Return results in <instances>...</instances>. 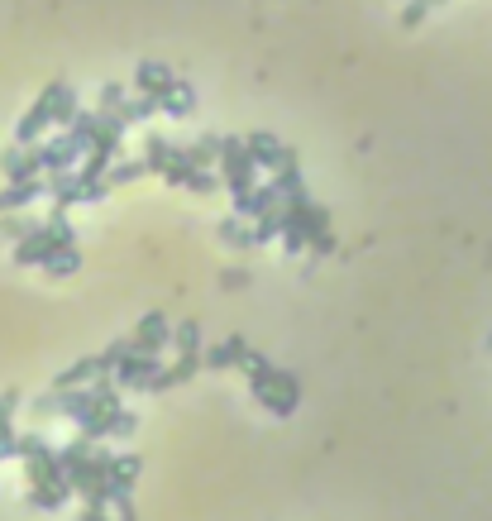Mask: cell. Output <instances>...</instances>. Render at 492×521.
I'll use <instances>...</instances> for the list:
<instances>
[{"mask_svg":"<svg viewBox=\"0 0 492 521\" xmlns=\"http://www.w3.org/2000/svg\"><path fill=\"white\" fill-rule=\"evenodd\" d=\"M278 239H282V249H287V254H306V249H311V244H306V230H301L292 216L282 220V235Z\"/></svg>","mask_w":492,"mask_h":521,"instance_id":"obj_35","label":"cell"},{"mask_svg":"<svg viewBox=\"0 0 492 521\" xmlns=\"http://www.w3.org/2000/svg\"><path fill=\"white\" fill-rule=\"evenodd\" d=\"M244 144H249V158L258 163V173H273L282 163V153H287V144H282L273 130H254V134H244Z\"/></svg>","mask_w":492,"mask_h":521,"instance_id":"obj_16","label":"cell"},{"mask_svg":"<svg viewBox=\"0 0 492 521\" xmlns=\"http://www.w3.org/2000/svg\"><path fill=\"white\" fill-rule=\"evenodd\" d=\"M24 402H20V392L10 388V392H0V426H5V421H15V412H20Z\"/></svg>","mask_w":492,"mask_h":521,"instance_id":"obj_40","label":"cell"},{"mask_svg":"<svg viewBox=\"0 0 492 521\" xmlns=\"http://www.w3.org/2000/svg\"><path fill=\"white\" fill-rule=\"evenodd\" d=\"M101 130H106V115H101V110H77V120L67 125V134L82 144V153L91 149L96 139H101Z\"/></svg>","mask_w":492,"mask_h":521,"instance_id":"obj_22","label":"cell"},{"mask_svg":"<svg viewBox=\"0 0 492 521\" xmlns=\"http://www.w3.org/2000/svg\"><path fill=\"white\" fill-rule=\"evenodd\" d=\"M172 349H177V354H206V349H201V321H196V316L172 330Z\"/></svg>","mask_w":492,"mask_h":521,"instance_id":"obj_29","label":"cell"},{"mask_svg":"<svg viewBox=\"0 0 492 521\" xmlns=\"http://www.w3.org/2000/svg\"><path fill=\"white\" fill-rule=\"evenodd\" d=\"M158 106H163V115H172V120H187V115H196V87L177 77V82L163 91V101H158Z\"/></svg>","mask_w":492,"mask_h":521,"instance_id":"obj_21","label":"cell"},{"mask_svg":"<svg viewBox=\"0 0 492 521\" xmlns=\"http://www.w3.org/2000/svg\"><path fill=\"white\" fill-rule=\"evenodd\" d=\"M43 192H48V177H34V182H5L0 211H24V206H34Z\"/></svg>","mask_w":492,"mask_h":521,"instance_id":"obj_20","label":"cell"},{"mask_svg":"<svg viewBox=\"0 0 492 521\" xmlns=\"http://www.w3.org/2000/svg\"><path fill=\"white\" fill-rule=\"evenodd\" d=\"M206 369V354H177L168 369H158L149 378V392H172V388H182V383H192L196 373Z\"/></svg>","mask_w":492,"mask_h":521,"instance_id":"obj_10","label":"cell"},{"mask_svg":"<svg viewBox=\"0 0 492 521\" xmlns=\"http://www.w3.org/2000/svg\"><path fill=\"white\" fill-rule=\"evenodd\" d=\"M273 373H278V364L268 359V354H258V349H249V364H244V378H249V388H254V397L268 383H273Z\"/></svg>","mask_w":492,"mask_h":521,"instance_id":"obj_25","label":"cell"},{"mask_svg":"<svg viewBox=\"0 0 492 521\" xmlns=\"http://www.w3.org/2000/svg\"><path fill=\"white\" fill-rule=\"evenodd\" d=\"M0 168H5V182H34V177H43L39 144H15V149H5L0 153Z\"/></svg>","mask_w":492,"mask_h":521,"instance_id":"obj_8","label":"cell"},{"mask_svg":"<svg viewBox=\"0 0 492 521\" xmlns=\"http://www.w3.org/2000/svg\"><path fill=\"white\" fill-rule=\"evenodd\" d=\"M287 216L306 230V244H311V254H316V259H325V254H335V249H340V239H335V230H330V211H325L321 201H311L306 187L287 192Z\"/></svg>","mask_w":492,"mask_h":521,"instance_id":"obj_1","label":"cell"},{"mask_svg":"<svg viewBox=\"0 0 492 521\" xmlns=\"http://www.w3.org/2000/svg\"><path fill=\"white\" fill-rule=\"evenodd\" d=\"M67 498H72V483H67V478L43 483V488H29V507H34V512H58Z\"/></svg>","mask_w":492,"mask_h":521,"instance_id":"obj_23","label":"cell"},{"mask_svg":"<svg viewBox=\"0 0 492 521\" xmlns=\"http://www.w3.org/2000/svg\"><path fill=\"white\" fill-rule=\"evenodd\" d=\"M29 416H34V421H58V416H63V397H58V388L53 392H43V397H34V402H29Z\"/></svg>","mask_w":492,"mask_h":521,"instance_id":"obj_33","label":"cell"},{"mask_svg":"<svg viewBox=\"0 0 492 521\" xmlns=\"http://www.w3.org/2000/svg\"><path fill=\"white\" fill-rule=\"evenodd\" d=\"M39 230V220L34 216H20V211H0V239L5 244H20L24 235H34Z\"/></svg>","mask_w":492,"mask_h":521,"instance_id":"obj_26","label":"cell"},{"mask_svg":"<svg viewBox=\"0 0 492 521\" xmlns=\"http://www.w3.org/2000/svg\"><path fill=\"white\" fill-rule=\"evenodd\" d=\"M220 287H230V292H235V287H249V268H225V273H220Z\"/></svg>","mask_w":492,"mask_h":521,"instance_id":"obj_41","label":"cell"},{"mask_svg":"<svg viewBox=\"0 0 492 521\" xmlns=\"http://www.w3.org/2000/svg\"><path fill=\"white\" fill-rule=\"evenodd\" d=\"M77 521H110V502L106 498H86V507L77 512Z\"/></svg>","mask_w":492,"mask_h":521,"instance_id":"obj_39","label":"cell"},{"mask_svg":"<svg viewBox=\"0 0 492 521\" xmlns=\"http://www.w3.org/2000/svg\"><path fill=\"white\" fill-rule=\"evenodd\" d=\"M149 115H158V101H153V96H125V106H120V120H125V125H139V120H149Z\"/></svg>","mask_w":492,"mask_h":521,"instance_id":"obj_32","label":"cell"},{"mask_svg":"<svg viewBox=\"0 0 492 521\" xmlns=\"http://www.w3.org/2000/svg\"><path fill=\"white\" fill-rule=\"evenodd\" d=\"M215 187H225V182H220V173H211V168H196L192 182H187V192H196V196H211Z\"/></svg>","mask_w":492,"mask_h":521,"instance_id":"obj_36","label":"cell"},{"mask_svg":"<svg viewBox=\"0 0 492 521\" xmlns=\"http://www.w3.org/2000/svg\"><path fill=\"white\" fill-rule=\"evenodd\" d=\"M77 268H82V244H67V249H58V254L48 259L43 273H53V278H72Z\"/></svg>","mask_w":492,"mask_h":521,"instance_id":"obj_28","label":"cell"},{"mask_svg":"<svg viewBox=\"0 0 492 521\" xmlns=\"http://www.w3.org/2000/svg\"><path fill=\"white\" fill-rule=\"evenodd\" d=\"M144 474V459L139 455H110L106 464V498H120V493H134V483Z\"/></svg>","mask_w":492,"mask_h":521,"instance_id":"obj_14","label":"cell"},{"mask_svg":"<svg viewBox=\"0 0 492 521\" xmlns=\"http://www.w3.org/2000/svg\"><path fill=\"white\" fill-rule=\"evenodd\" d=\"M430 10H435V0H407V10H402V24H407V29H416V24L426 20Z\"/></svg>","mask_w":492,"mask_h":521,"instance_id":"obj_37","label":"cell"},{"mask_svg":"<svg viewBox=\"0 0 492 521\" xmlns=\"http://www.w3.org/2000/svg\"><path fill=\"white\" fill-rule=\"evenodd\" d=\"M172 82H177V77H172V67H163V63H139L134 67V87H139V96H153V101H163V91L172 87ZM163 110V106H158Z\"/></svg>","mask_w":492,"mask_h":521,"instance_id":"obj_18","label":"cell"},{"mask_svg":"<svg viewBox=\"0 0 492 521\" xmlns=\"http://www.w3.org/2000/svg\"><path fill=\"white\" fill-rule=\"evenodd\" d=\"M144 163H149V173H153V177H163L168 187H187V182H192V173H196V163L187 158V149H177V144L158 139V134H149Z\"/></svg>","mask_w":492,"mask_h":521,"instance_id":"obj_3","label":"cell"},{"mask_svg":"<svg viewBox=\"0 0 492 521\" xmlns=\"http://www.w3.org/2000/svg\"><path fill=\"white\" fill-rule=\"evenodd\" d=\"M144 173H149V163H144V158H120V163H110L106 182H110V187H129L134 177H144Z\"/></svg>","mask_w":492,"mask_h":521,"instance_id":"obj_30","label":"cell"},{"mask_svg":"<svg viewBox=\"0 0 492 521\" xmlns=\"http://www.w3.org/2000/svg\"><path fill=\"white\" fill-rule=\"evenodd\" d=\"M488 349H492V335H488Z\"/></svg>","mask_w":492,"mask_h":521,"instance_id":"obj_43","label":"cell"},{"mask_svg":"<svg viewBox=\"0 0 492 521\" xmlns=\"http://www.w3.org/2000/svg\"><path fill=\"white\" fill-rule=\"evenodd\" d=\"M134 431H139V416L129 407H106V412H96L91 421L77 426V435H86V440H110V435H134Z\"/></svg>","mask_w":492,"mask_h":521,"instance_id":"obj_5","label":"cell"},{"mask_svg":"<svg viewBox=\"0 0 492 521\" xmlns=\"http://www.w3.org/2000/svg\"><path fill=\"white\" fill-rule=\"evenodd\" d=\"M110 507L120 512V521H139V512H134V498H129V493H120V498H110Z\"/></svg>","mask_w":492,"mask_h":521,"instance_id":"obj_42","label":"cell"},{"mask_svg":"<svg viewBox=\"0 0 492 521\" xmlns=\"http://www.w3.org/2000/svg\"><path fill=\"white\" fill-rule=\"evenodd\" d=\"M220 244H230V249H254L258 235H254V225H244V216H225L220 220Z\"/></svg>","mask_w":492,"mask_h":521,"instance_id":"obj_24","label":"cell"},{"mask_svg":"<svg viewBox=\"0 0 492 521\" xmlns=\"http://www.w3.org/2000/svg\"><path fill=\"white\" fill-rule=\"evenodd\" d=\"M24 464V478H29V488H43V483H58V478H67V469H63V450L58 445H48L43 440L39 450L29 459H20Z\"/></svg>","mask_w":492,"mask_h":521,"instance_id":"obj_7","label":"cell"},{"mask_svg":"<svg viewBox=\"0 0 492 521\" xmlns=\"http://www.w3.org/2000/svg\"><path fill=\"white\" fill-rule=\"evenodd\" d=\"M249 364V340L244 335H230V340H220L215 349H206V369L225 373V369H244Z\"/></svg>","mask_w":492,"mask_h":521,"instance_id":"obj_17","label":"cell"},{"mask_svg":"<svg viewBox=\"0 0 492 521\" xmlns=\"http://www.w3.org/2000/svg\"><path fill=\"white\" fill-rule=\"evenodd\" d=\"M58 249H63V244L48 235V230H43V220H39V230H34V235H24L20 244H15V263H20V268H48V259H53Z\"/></svg>","mask_w":492,"mask_h":521,"instance_id":"obj_13","label":"cell"},{"mask_svg":"<svg viewBox=\"0 0 492 521\" xmlns=\"http://www.w3.org/2000/svg\"><path fill=\"white\" fill-rule=\"evenodd\" d=\"M172 345V326L163 311H149L139 326H134V349H144V354H163Z\"/></svg>","mask_w":492,"mask_h":521,"instance_id":"obj_15","label":"cell"},{"mask_svg":"<svg viewBox=\"0 0 492 521\" xmlns=\"http://www.w3.org/2000/svg\"><path fill=\"white\" fill-rule=\"evenodd\" d=\"M101 373H110L106 354H86V359H77L72 369H63L58 378H53V388H82V383H96Z\"/></svg>","mask_w":492,"mask_h":521,"instance_id":"obj_19","label":"cell"},{"mask_svg":"<svg viewBox=\"0 0 492 521\" xmlns=\"http://www.w3.org/2000/svg\"><path fill=\"white\" fill-rule=\"evenodd\" d=\"M86 192H91V182H86L77 168H67V173H48V196H53V211L86 206Z\"/></svg>","mask_w":492,"mask_h":521,"instance_id":"obj_9","label":"cell"},{"mask_svg":"<svg viewBox=\"0 0 492 521\" xmlns=\"http://www.w3.org/2000/svg\"><path fill=\"white\" fill-rule=\"evenodd\" d=\"M53 101H58V82L43 91L34 106L24 110V120L15 125V144H39L43 139V130H53Z\"/></svg>","mask_w":492,"mask_h":521,"instance_id":"obj_6","label":"cell"},{"mask_svg":"<svg viewBox=\"0 0 492 521\" xmlns=\"http://www.w3.org/2000/svg\"><path fill=\"white\" fill-rule=\"evenodd\" d=\"M163 369V359L158 354H144V349H134L129 359H120V369H115V383L120 388H139V392H149V378Z\"/></svg>","mask_w":492,"mask_h":521,"instance_id":"obj_12","label":"cell"},{"mask_svg":"<svg viewBox=\"0 0 492 521\" xmlns=\"http://www.w3.org/2000/svg\"><path fill=\"white\" fill-rule=\"evenodd\" d=\"M258 402H263L273 416H292L301 407V378L292 369H278L273 373V383L258 392Z\"/></svg>","mask_w":492,"mask_h":521,"instance_id":"obj_4","label":"cell"},{"mask_svg":"<svg viewBox=\"0 0 492 521\" xmlns=\"http://www.w3.org/2000/svg\"><path fill=\"white\" fill-rule=\"evenodd\" d=\"M43 230H48V235L58 239V244H82V239H77V230H72V220H67V211H53V216L43 220Z\"/></svg>","mask_w":492,"mask_h":521,"instance_id":"obj_34","label":"cell"},{"mask_svg":"<svg viewBox=\"0 0 492 521\" xmlns=\"http://www.w3.org/2000/svg\"><path fill=\"white\" fill-rule=\"evenodd\" d=\"M215 168H220V182L230 187V196L258 187V163L249 158V144L239 134H220V163Z\"/></svg>","mask_w":492,"mask_h":521,"instance_id":"obj_2","label":"cell"},{"mask_svg":"<svg viewBox=\"0 0 492 521\" xmlns=\"http://www.w3.org/2000/svg\"><path fill=\"white\" fill-rule=\"evenodd\" d=\"M39 153H43V177L48 173H67V168H77L82 163V144L72 139V134H58V139H39Z\"/></svg>","mask_w":492,"mask_h":521,"instance_id":"obj_11","label":"cell"},{"mask_svg":"<svg viewBox=\"0 0 492 521\" xmlns=\"http://www.w3.org/2000/svg\"><path fill=\"white\" fill-rule=\"evenodd\" d=\"M77 120V91L67 87V82H58V101H53V125L58 130H67Z\"/></svg>","mask_w":492,"mask_h":521,"instance_id":"obj_31","label":"cell"},{"mask_svg":"<svg viewBox=\"0 0 492 521\" xmlns=\"http://www.w3.org/2000/svg\"><path fill=\"white\" fill-rule=\"evenodd\" d=\"M187 158L196 168H215L220 163V134H201L196 144H187Z\"/></svg>","mask_w":492,"mask_h":521,"instance_id":"obj_27","label":"cell"},{"mask_svg":"<svg viewBox=\"0 0 492 521\" xmlns=\"http://www.w3.org/2000/svg\"><path fill=\"white\" fill-rule=\"evenodd\" d=\"M125 96H129V91L120 87V82H106V87H101V106H96V110H120V106H125Z\"/></svg>","mask_w":492,"mask_h":521,"instance_id":"obj_38","label":"cell"}]
</instances>
